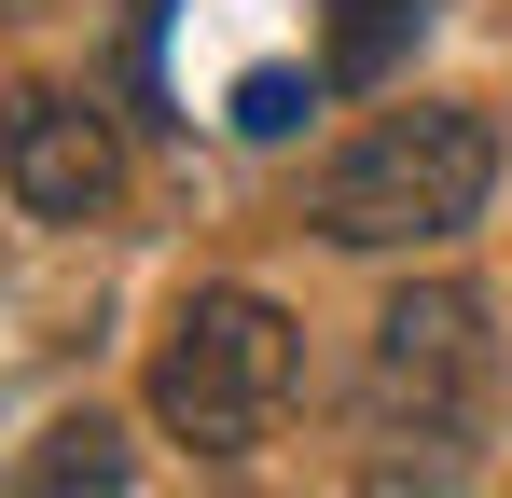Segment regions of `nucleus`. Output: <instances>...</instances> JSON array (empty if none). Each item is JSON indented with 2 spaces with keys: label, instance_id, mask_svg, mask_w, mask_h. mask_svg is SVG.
Masks as SVG:
<instances>
[{
  "label": "nucleus",
  "instance_id": "nucleus-7",
  "mask_svg": "<svg viewBox=\"0 0 512 498\" xmlns=\"http://www.w3.org/2000/svg\"><path fill=\"white\" fill-rule=\"evenodd\" d=\"M305 111H319V83H305V70H250V83H236V139H291Z\"/></svg>",
  "mask_w": 512,
  "mask_h": 498
},
{
  "label": "nucleus",
  "instance_id": "nucleus-4",
  "mask_svg": "<svg viewBox=\"0 0 512 498\" xmlns=\"http://www.w3.org/2000/svg\"><path fill=\"white\" fill-rule=\"evenodd\" d=\"M0 180H14V208H42V222H97V208L125 194V139H111V111L70 97V83H14V97H0Z\"/></svg>",
  "mask_w": 512,
  "mask_h": 498
},
{
  "label": "nucleus",
  "instance_id": "nucleus-5",
  "mask_svg": "<svg viewBox=\"0 0 512 498\" xmlns=\"http://www.w3.org/2000/svg\"><path fill=\"white\" fill-rule=\"evenodd\" d=\"M139 485V443L111 415H56L28 457H14V498H125Z\"/></svg>",
  "mask_w": 512,
  "mask_h": 498
},
{
  "label": "nucleus",
  "instance_id": "nucleus-1",
  "mask_svg": "<svg viewBox=\"0 0 512 498\" xmlns=\"http://www.w3.org/2000/svg\"><path fill=\"white\" fill-rule=\"evenodd\" d=\"M485 194H499V125L457 111V97H416V111H374L319 166L305 222L333 249H443V236L485 222Z\"/></svg>",
  "mask_w": 512,
  "mask_h": 498
},
{
  "label": "nucleus",
  "instance_id": "nucleus-2",
  "mask_svg": "<svg viewBox=\"0 0 512 498\" xmlns=\"http://www.w3.org/2000/svg\"><path fill=\"white\" fill-rule=\"evenodd\" d=\"M277 402H291V319L236 277L180 291V319L153 332V429L194 457H250L277 429Z\"/></svg>",
  "mask_w": 512,
  "mask_h": 498
},
{
  "label": "nucleus",
  "instance_id": "nucleus-3",
  "mask_svg": "<svg viewBox=\"0 0 512 498\" xmlns=\"http://www.w3.org/2000/svg\"><path fill=\"white\" fill-rule=\"evenodd\" d=\"M485 402V305L457 277H416L374 305V415L388 429H471Z\"/></svg>",
  "mask_w": 512,
  "mask_h": 498
},
{
  "label": "nucleus",
  "instance_id": "nucleus-6",
  "mask_svg": "<svg viewBox=\"0 0 512 498\" xmlns=\"http://www.w3.org/2000/svg\"><path fill=\"white\" fill-rule=\"evenodd\" d=\"M429 0H333V28H319V70L333 83H388L402 56H416Z\"/></svg>",
  "mask_w": 512,
  "mask_h": 498
}]
</instances>
